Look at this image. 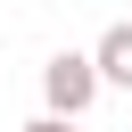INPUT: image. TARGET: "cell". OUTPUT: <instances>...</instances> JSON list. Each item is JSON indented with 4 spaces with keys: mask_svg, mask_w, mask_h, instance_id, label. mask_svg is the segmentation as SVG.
<instances>
[{
    "mask_svg": "<svg viewBox=\"0 0 132 132\" xmlns=\"http://www.w3.org/2000/svg\"><path fill=\"white\" fill-rule=\"evenodd\" d=\"M41 99H50V116H66V124H74V116L99 99V74H91V58H82V50H58V58L41 66Z\"/></svg>",
    "mask_w": 132,
    "mask_h": 132,
    "instance_id": "cell-1",
    "label": "cell"
},
{
    "mask_svg": "<svg viewBox=\"0 0 132 132\" xmlns=\"http://www.w3.org/2000/svg\"><path fill=\"white\" fill-rule=\"evenodd\" d=\"M91 74L132 91V25H107V33H99V50H91Z\"/></svg>",
    "mask_w": 132,
    "mask_h": 132,
    "instance_id": "cell-2",
    "label": "cell"
},
{
    "mask_svg": "<svg viewBox=\"0 0 132 132\" xmlns=\"http://www.w3.org/2000/svg\"><path fill=\"white\" fill-rule=\"evenodd\" d=\"M25 132H74V124H66V116H33Z\"/></svg>",
    "mask_w": 132,
    "mask_h": 132,
    "instance_id": "cell-3",
    "label": "cell"
}]
</instances>
